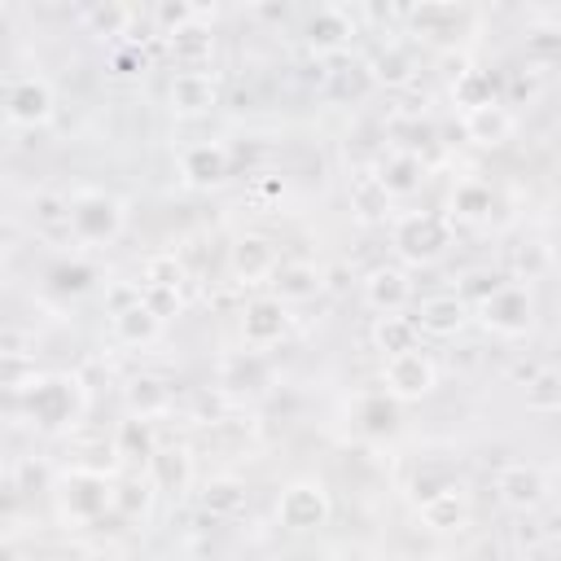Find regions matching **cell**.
I'll list each match as a JSON object with an SVG mask.
<instances>
[{
	"mask_svg": "<svg viewBox=\"0 0 561 561\" xmlns=\"http://www.w3.org/2000/svg\"><path fill=\"white\" fill-rule=\"evenodd\" d=\"M351 206H355L364 219H377V215L390 210V193L381 188L377 175H359V180L351 184Z\"/></svg>",
	"mask_w": 561,
	"mask_h": 561,
	"instance_id": "e575fe53",
	"label": "cell"
},
{
	"mask_svg": "<svg viewBox=\"0 0 561 561\" xmlns=\"http://www.w3.org/2000/svg\"><path fill=\"white\" fill-rule=\"evenodd\" d=\"M110 324H114V337L127 342V346H145V342H153L158 329H162V320H158L145 302L131 307V311H123V316H110Z\"/></svg>",
	"mask_w": 561,
	"mask_h": 561,
	"instance_id": "484cf974",
	"label": "cell"
},
{
	"mask_svg": "<svg viewBox=\"0 0 561 561\" xmlns=\"http://www.w3.org/2000/svg\"><path fill=\"white\" fill-rule=\"evenodd\" d=\"M31 219L53 241L57 237H75V228H70V197H61V193H35L31 197Z\"/></svg>",
	"mask_w": 561,
	"mask_h": 561,
	"instance_id": "7402d4cb",
	"label": "cell"
},
{
	"mask_svg": "<svg viewBox=\"0 0 561 561\" xmlns=\"http://www.w3.org/2000/svg\"><path fill=\"white\" fill-rule=\"evenodd\" d=\"M359 416H364V430H368V434L394 430V394H368V399L359 403Z\"/></svg>",
	"mask_w": 561,
	"mask_h": 561,
	"instance_id": "7bdbcfd3",
	"label": "cell"
},
{
	"mask_svg": "<svg viewBox=\"0 0 561 561\" xmlns=\"http://www.w3.org/2000/svg\"><path fill=\"white\" fill-rule=\"evenodd\" d=\"M504 280L495 276V272H482V267H473V272H465V280H460V302H486L495 289H500Z\"/></svg>",
	"mask_w": 561,
	"mask_h": 561,
	"instance_id": "f6af8a7d",
	"label": "cell"
},
{
	"mask_svg": "<svg viewBox=\"0 0 561 561\" xmlns=\"http://www.w3.org/2000/svg\"><path fill=\"white\" fill-rule=\"evenodd\" d=\"M416 337H421V329H416V320H408V316H381L377 320V329H373V346L390 359V355H403V351H416Z\"/></svg>",
	"mask_w": 561,
	"mask_h": 561,
	"instance_id": "603a6c76",
	"label": "cell"
},
{
	"mask_svg": "<svg viewBox=\"0 0 561 561\" xmlns=\"http://www.w3.org/2000/svg\"><path fill=\"white\" fill-rule=\"evenodd\" d=\"M149 473H153V486L158 491H184L188 486V456L175 447V451H158L149 460Z\"/></svg>",
	"mask_w": 561,
	"mask_h": 561,
	"instance_id": "4dcf8cb0",
	"label": "cell"
},
{
	"mask_svg": "<svg viewBox=\"0 0 561 561\" xmlns=\"http://www.w3.org/2000/svg\"><path fill=\"white\" fill-rule=\"evenodd\" d=\"M26 412L39 430H61L83 412V386L75 377L48 373L26 390Z\"/></svg>",
	"mask_w": 561,
	"mask_h": 561,
	"instance_id": "6da1fadb",
	"label": "cell"
},
{
	"mask_svg": "<svg viewBox=\"0 0 561 561\" xmlns=\"http://www.w3.org/2000/svg\"><path fill=\"white\" fill-rule=\"evenodd\" d=\"M408 18H412V26H416L421 35L443 39V35H451L447 26H456V22L465 18V9H460V4H421V9H412Z\"/></svg>",
	"mask_w": 561,
	"mask_h": 561,
	"instance_id": "d6a6232c",
	"label": "cell"
},
{
	"mask_svg": "<svg viewBox=\"0 0 561 561\" xmlns=\"http://www.w3.org/2000/svg\"><path fill=\"white\" fill-rule=\"evenodd\" d=\"M276 517L289 526V530H316L329 522V491L320 482H294L280 491V504H276Z\"/></svg>",
	"mask_w": 561,
	"mask_h": 561,
	"instance_id": "52a82bcc",
	"label": "cell"
},
{
	"mask_svg": "<svg viewBox=\"0 0 561 561\" xmlns=\"http://www.w3.org/2000/svg\"><path fill=\"white\" fill-rule=\"evenodd\" d=\"M272 298H280V302H307V298H316L320 294V285H324V272L316 267V263H302V259H289V263H280L276 272H272Z\"/></svg>",
	"mask_w": 561,
	"mask_h": 561,
	"instance_id": "9a60e30c",
	"label": "cell"
},
{
	"mask_svg": "<svg viewBox=\"0 0 561 561\" xmlns=\"http://www.w3.org/2000/svg\"><path fill=\"white\" fill-rule=\"evenodd\" d=\"M351 35H355V22H351V13L337 9V4L316 9L311 22H307V44H311L316 53H337Z\"/></svg>",
	"mask_w": 561,
	"mask_h": 561,
	"instance_id": "e0dca14e",
	"label": "cell"
},
{
	"mask_svg": "<svg viewBox=\"0 0 561 561\" xmlns=\"http://www.w3.org/2000/svg\"><path fill=\"white\" fill-rule=\"evenodd\" d=\"M18 473H22V482H26V486H44V478H48V469H44V465H35V460H26Z\"/></svg>",
	"mask_w": 561,
	"mask_h": 561,
	"instance_id": "816d5d0a",
	"label": "cell"
},
{
	"mask_svg": "<svg viewBox=\"0 0 561 561\" xmlns=\"http://www.w3.org/2000/svg\"><path fill=\"white\" fill-rule=\"evenodd\" d=\"M167 101L180 118H197V114H210L219 105V83L206 70H180L167 88Z\"/></svg>",
	"mask_w": 561,
	"mask_h": 561,
	"instance_id": "ba28073f",
	"label": "cell"
},
{
	"mask_svg": "<svg viewBox=\"0 0 561 561\" xmlns=\"http://www.w3.org/2000/svg\"><path fill=\"white\" fill-rule=\"evenodd\" d=\"M451 491H460V482L451 478L447 465H421V473L412 478V500H416V504H430V500L451 495Z\"/></svg>",
	"mask_w": 561,
	"mask_h": 561,
	"instance_id": "836d02e7",
	"label": "cell"
},
{
	"mask_svg": "<svg viewBox=\"0 0 561 561\" xmlns=\"http://www.w3.org/2000/svg\"><path fill=\"white\" fill-rule=\"evenodd\" d=\"M70 228H75V241H83V245L114 241L123 232V202L88 188V193L70 197Z\"/></svg>",
	"mask_w": 561,
	"mask_h": 561,
	"instance_id": "7a4b0ae2",
	"label": "cell"
},
{
	"mask_svg": "<svg viewBox=\"0 0 561 561\" xmlns=\"http://www.w3.org/2000/svg\"><path fill=\"white\" fill-rule=\"evenodd\" d=\"M548 250H552V259H557V263H561V232H557V241H552V245H548Z\"/></svg>",
	"mask_w": 561,
	"mask_h": 561,
	"instance_id": "f5cc1de1",
	"label": "cell"
},
{
	"mask_svg": "<svg viewBox=\"0 0 561 561\" xmlns=\"http://www.w3.org/2000/svg\"><path fill=\"white\" fill-rule=\"evenodd\" d=\"M373 88V70L368 66H337L333 75H329V96H337V101H355V96H364Z\"/></svg>",
	"mask_w": 561,
	"mask_h": 561,
	"instance_id": "8d00e7d4",
	"label": "cell"
},
{
	"mask_svg": "<svg viewBox=\"0 0 561 561\" xmlns=\"http://www.w3.org/2000/svg\"><path fill=\"white\" fill-rule=\"evenodd\" d=\"M224 386H232V390H259V386H267V359L259 355V351H241V355H232V359H224Z\"/></svg>",
	"mask_w": 561,
	"mask_h": 561,
	"instance_id": "4316f807",
	"label": "cell"
},
{
	"mask_svg": "<svg viewBox=\"0 0 561 561\" xmlns=\"http://www.w3.org/2000/svg\"><path fill=\"white\" fill-rule=\"evenodd\" d=\"M180 167H184V180H188V184L210 188V184H224V180L232 175V149H224V145H210V140H206V145L184 149Z\"/></svg>",
	"mask_w": 561,
	"mask_h": 561,
	"instance_id": "5bb4252c",
	"label": "cell"
},
{
	"mask_svg": "<svg viewBox=\"0 0 561 561\" xmlns=\"http://www.w3.org/2000/svg\"><path fill=\"white\" fill-rule=\"evenodd\" d=\"M0 351H4V359H26V355H31V351H26V337H22L18 329H4Z\"/></svg>",
	"mask_w": 561,
	"mask_h": 561,
	"instance_id": "f907efd6",
	"label": "cell"
},
{
	"mask_svg": "<svg viewBox=\"0 0 561 561\" xmlns=\"http://www.w3.org/2000/svg\"><path fill=\"white\" fill-rule=\"evenodd\" d=\"M149 500H153V482L127 478V482L114 486V504H110V508H118L123 517H140V513L149 508Z\"/></svg>",
	"mask_w": 561,
	"mask_h": 561,
	"instance_id": "f35d334b",
	"label": "cell"
},
{
	"mask_svg": "<svg viewBox=\"0 0 561 561\" xmlns=\"http://www.w3.org/2000/svg\"><path fill=\"white\" fill-rule=\"evenodd\" d=\"M377 180H381V188H386L390 197H408V193L421 188V180H425V162H421V153H412V149H394V153L381 158Z\"/></svg>",
	"mask_w": 561,
	"mask_h": 561,
	"instance_id": "2e32d148",
	"label": "cell"
},
{
	"mask_svg": "<svg viewBox=\"0 0 561 561\" xmlns=\"http://www.w3.org/2000/svg\"><path fill=\"white\" fill-rule=\"evenodd\" d=\"M202 508L210 517H237V513H245V482H237V478H210L202 486Z\"/></svg>",
	"mask_w": 561,
	"mask_h": 561,
	"instance_id": "d4e9b609",
	"label": "cell"
},
{
	"mask_svg": "<svg viewBox=\"0 0 561 561\" xmlns=\"http://www.w3.org/2000/svg\"><path fill=\"white\" fill-rule=\"evenodd\" d=\"M210 53H215V35L202 22H193V26L171 35V57H175L180 70H202L210 61Z\"/></svg>",
	"mask_w": 561,
	"mask_h": 561,
	"instance_id": "44dd1931",
	"label": "cell"
},
{
	"mask_svg": "<svg viewBox=\"0 0 561 561\" xmlns=\"http://www.w3.org/2000/svg\"><path fill=\"white\" fill-rule=\"evenodd\" d=\"M552 188H557V197H561V167H557V175H552Z\"/></svg>",
	"mask_w": 561,
	"mask_h": 561,
	"instance_id": "11a10c76",
	"label": "cell"
},
{
	"mask_svg": "<svg viewBox=\"0 0 561 561\" xmlns=\"http://www.w3.org/2000/svg\"><path fill=\"white\" fill-rule=\"evenodd\" d=\"M447 241H451V224L443 215L421 210V215H403L394 224V245H399L403 259H416V263L438 259L447 250Z\"/></svg>",
	"mask_w": 561,
	"mask_h": 561,
	"instance_id": "3957f363",
	"label": "cell"
},
{
	"mask_svg": "<svg viewBox=\"0 0 561 561\" xmlns=\"http://www.w3.org/2000/svg\"><path fill=\"white\" fill-rule=\"evenodd\" d=\"M513 114H508V105H482V110H469L465 114V131H469V140H478V145H504L508 136H513Z\"/></svg>",
	"mask_w": 561,
	"mask_h": 561,
	"instance_id": "ffe728a7",
	"label": "cell"
},
{
	"mask_svg": "<svg viewBox=\"0 0 561 561\" xmlns=\"http://www.w3.org/2000/svg\"><path fill=\"white\" fill-rule=\"evenodd\" d=\"M153 18H158V26H162L167 35H175V31L193 26V22H202V9L188 4V0H162V4L153 9Z\"/></svg>",
	"mask_w": 561,
	"mask_h": 561,
	"instance_id": "60d3db41",
	"label": "cell"
},
{
	"mask_svg": "<svg viewBox=\"0 0 561 561\" xmlns=\"http://www.w3.org/2000/svg\"><path fill=\"white\" fill-rule=\"evenodd\" d=\"M167 403H171V390H167V381H158V377H136V381L127 386V408H131L140 421L158 416Z\"/></svg>",
	"mask_w": 561,
	"mask_h": 561,
	"instance_id": "83f0119b",
	"label": "cell"
},
{
	"mask_svg": "<svg viewBox=\"0 0 561 561\" xmlns=\"http://www.w3.org/2000/svg\"><path fill=\"white\" fill-rule=\"evenodd\" d=\"M145 302V285H110V294H105V307H110V316H123V311H131V307H140Z\"/></svg>",
	"mask_w": 561,
	"mask_h": 561,
	"instance_id": "bcb514c9",
	"label": "cell"
},
{
	"mask_svg": "<svg viewBox=\"0 0 561 561\" xmlns=\"http://www.w3.org/2000/svg\"><path fill=\"white\" fill-rule=\"evenodd\" d=\"M184 280V267L175 254H153L145 259V285H158V289H180Z\"/></svg>",
	"mask_w": 561,
	"mask_h": 561,
	"instance_id": "ee69618b",
	"label": "cell"
},
{
	"mask_svg": "<svg viewBox=\"0 0 561 561\" xmlns=\"http://www.w3.org/2000/svg\"><path fill=\"white\" fill-rule=\"evenodd\" d=\"M526 57L530 61H561V26H530L526 31Z\"/></svg>",
	"mask_w": 561,
	"mask_h": 561,
	"instance_id": "ab89813d",
	"label": "cell"
},
{
	"mask_svg": "<svg viewBox=\"0 0 561 561\" xmlns=\"http://www.w3.org/2000/svg\"><path fill=\"white\" fill-rule=\"evenodd\" d=\"M110 66H114V75H136V70H145V53L140 48H114Z\"/></svg>",
	"mask_w": 561,
	"mask_h": 561,
	"instance_id": "c3c4849f",
	"label": "cell"
},
{
	"mask_svg": "<svg viewBox=\"0 0 561 561\" xmlns=\"http://www.w3.org/2000/svg\"><path fill=\"white\" fill-rule=\"evenodd\" d=\"M105 504H114V486L101 478V473H70L66 482V513L70 517H83V522H96L105 513Z\"/></svg>",
	"mask_w": 561,
	"mask_h": 561,
	"instance_id": "4fadbf2b",
	"label": "cell"
},
{
	"mask_svg": "<svg viewBox=\"0 0 561 561\" xmlns=\"http://www.w3.org/2000/svg\"><path fill=\"white\" fill-rule=\"evenodd\" d=\"M118 456H140V460H153L158 456V447H153V434H149V421H123V430H118Z\"/></svg>",
	"mask_w": 561,
	"mask_h": 561,
	"instance_id": "74e56055",
	"label": "cell"
},
{
	"mask_svg": "<svg viewBox=\"0 0 561 561\" xmlns=\"http://www.w3.org/2000/svg\"><path fill=\"white\" fill-rule=\"evenodd\" d=\"M145 307H149L158 320H167V316H175V311H180V289H158V285H145Z\"/></svg>",
	"mask_w": 561,
	"mask_h": 561,
	"instance_id": "7dc6e473",
	"label": "cell"
},
{
	"mask_svg": "<svg viewBox=\"0 0 561 561\" xmlns=\"http://www.w3.org/2000/svg\"><path fill=\"white\" fill-rule=\"evenodd\" d=\"M526 408L561 412V368H535L526 377Z\"/></svg>",
	"mask_w": 561,
	"mask_h": 561,
	"instance_id": "f1b7e54d",
	"label": "cell"
},
{
	"mask_svg": "<svg viewBox=\"0 0 561 561\" xmlns=\"http://www.w3.org/2000/svg\"><path fill=\"white\" fill-rule=\"evenodd\" d=\"M491 188L486 184H478V180H465V184H456V193H451V210L460 215V219H482L486 210H491Z\"/></svg>",
	"mask_w": 561,
	"mask_h": 561,
	"instance_id": "d590c367",
	"label": "cell"
},
{
	"mask_svg": "<svg viewBox=\"0 0 561 561\" xmlns=\"http://www.w3.org/2000/svg\"><path fill=\"white\" fill-rule=\"evenodd\" d=\"M478 311H482V324L500 337H522L535 320V302H530L526 285H500Z\"/></svg>",
	"mask_w": 561,
	"mask_h": 561,
	"instance_id": "5b68a950",
	"label": "cell"
},
{
	"mask_svg": "<svg viewBox=\"0 0 561 561\" xmlns=\"http://www.w3.org/2000/svg\"><path fill=\"white\" fill-rule=\"evenodd\" d=\"M4 114L18 127H39L53 118V88L39 75H13L4 83Z\"/></svg>",
	"mask_w": 561,
	"mask_h": 561,
	"instance_id": "277c9868",
	"label": "cell"
},
{
	"mask_svg": "<svg viewBox=\"0 0 561 561\" xmlns=\"http://www.w3.org/2000/svg\"><path fill=\"white\" fill-rule=\"evenodd\" d=\"M280 267V259H276V245L267 241V237H259V232H245L237 245H232V276L241 280V285H254V280H272V272Z\"/></svg>",
	"mask_w": 561,
	"mask_h": 561,
	"instance_id": "7c38bea8",
	"label": "cell"
},
{
	"mask_svg": "<svg viewBox=\"0 0 561 561\" xmlns=\"http://www.w3.org/2000/svg\"><path fill=\"white\" fill-rule=\"evenodd\" d=\"M4 561H22V557H18V548H13V543H9V548H4Z\"/></svg>",
	"mask_w": 561,
	"mask_h": 561,
	"instance_id": "db71d44e",
	"label": "cell"
},
{
	"mask_svg": "<svg viewBox=\"0 0 561 561\" xmlns=\"http://www.w3.org/2000/svg\"><path fill=\"white\" fill-rule=\"evenodd\" d=\"M408 298H412V280H408V272L403 267H373L368 276H364V302L373 307V311H381V316H394V311H403L408 307Z\"/></svg>",
	"mask_w": 561,
	"mask_h": 561,
	"instance_id": "8fae6325",
	"label": "cell"
},
{
	"mask_svg": "<svg viewBox=\"0 0 561 561\" xmlns=\"http://www.w3.org/2000/svg\"><path fill=\"white\" fill-rule=\"evenodd\" d=\"M368 70H373V83H386V88H403V83H412V70H416V61H412V48H408V44L390 39V44H381V48L373 53Z\"/></svg>",
	"mask_w": 561,
	"mask_h": 561,
	"instance_id": "d6986e66",
	"label": "cell"
},
{
	"mask_svg": "<svg viewBox=\"0 0 561 561\" xmlns=\"http://www.w3.org/2000/svg\"><path fill=\"white\" fill-rule=\"evenodd\" d=\"M460 324H465L460 294H434L416 307V329L430 333V337H451V333H460Z\"/></svg>",
	"mask_w": 561,
	"mask_h": 561,
	"instance_id": "ac0fdd59",
	"label": "cell"
},
{
	"mask_svg": "<svg viewBox=\"0 0 561 561\" xmlns=\"http://www.w3.org/2000/svg\"><path fill=\"white\" fill-rule=\"evenodd\" d=\"M83 22H88V31H92L96 39H118V35L131 31L136 9H131V4H118V0H105V4H92V9L83 13Z\"/></svg>",
	"mask_w": 561,
	"mask_h": 561,
	"instance_id": "cb8c5ba5",
	"label": "cell"
},
{
	"mask_svg": "<svg viewBox=\"0 0 561 561\" xmlns=\"http://www.w3.org/2000/svg\"><path fill=\"white\" fill-rule=\"evenodd\" d=\"M548 263H552V250L539 245V241H522V245L513 250V272H517V280H535Z\"/></svg>",
	"mask_w": 561,
	"mask_h": 561,
	"instance_id": "b9f144b4",
	"label": "cell"
},
{
	"mask_svg": "<svg viewBox=\"0 0 561 561\" xmlns=\"http://www.w3.org/2000/svg\"><path fill=\"white\" fill-rule=\"evenodd\" d=\"M465 517H469V508H465L460 491H451V495H438V500L421 504V522H425L430 530H456V526H465Z\"/></svg>",
	"mask_w": 561,
	"mask_h": 561,
	"instance_id": "1f68e13d",
	"label": "cell"
},
{
	"mask_svg": "<svg viewBox=\"0 0 561 561\" xmlns=\"http://www.w3.org/2000/svg\"><path fill=\"white\" fill-rule=\"evenodd\" d=\"M495 491L517 513H530V508H539L548 500V482H543V473L535 465H504L495 473Z\"/></svg>",
	"mask_w": 561,
	"mask_h": 561,
	"instance_id": "9c48e42d",
	"label": "cell"
},
{
	"mask_svg": "<svg viewBox=\"0 0 561 561\" xmlns=\"http://www.w3.org/2000/svg\"><path fill=\"white\" fill-rule=\"evenodd\" d=\"M451 92H456V101L465 105V114H469V110H482V105H495V79H491L486 70H465V75L451 83Z\"/></svg>",
	"mask_w": 561,
	"mask_h": 561,
	"instance_id": "f546056e",
	"label": "cell"
},
{
	"mask_svg": "<svg viewBox=\"0 0 561 561\" xmlns=\"http://www.w3.org/2000/svg\"><path fill=\"white\" fill-rule=\"evenodd\" d=\"M88 280H92V267H61L57 272V285L61 289H88Z\"/></svg>",
	"mask_w": 561,
	"mask_h": 561,
	"instance_id": "681fc988",
	"label": "cell"
},
{
	"mask_svg": "<svg viewBox=\"0 0 561 561\" xmlns=\"http://www.w3.org/2000/svg\"><path fill=\"white\" fill-rule=\"evenodd\" d=\"M285 329H289V311H285V302L280 298H254L245 311H241V337L250 342V346H272V342H280L285 337Z\"/></svg>",
	"mask_w": 561,
	"mask_h": 561,
	"instance_id": "30bf717a",
	"label": "cell"
},
{
	"mask_svg": "<svg viewBox=\"0 0 561 561\" xmlns=\"http://www.w3.org/2000/svg\"><path fill=\"white\" fill-rule=\"evenodd\" d=\"M381 377H386V394H394V399H403V403H412V399H425V394L434 390V381H438V373H434L430 355H421V351H403V355H390Z\"/></svg>",
	"mask_w": 561,
	"mask_h": 561,
	"instance_id": "8992f818",
	"label": "cell"
}]
</instances>
